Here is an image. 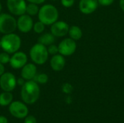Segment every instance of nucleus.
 Here are the masks:
<instances>
[{
  "mask_svg": "<svg viewBox=\"0 0 124 123\" xmlns=\"http://www.w3.org/2000/svg\"><path fill=\"white\" fill-rule=\"evenodd\" d=\"M20 96L25 104H34L40 96V88L39 84L33 80H26L21 86Z\"/></svg>",
  "mask_w": 124,
  "mask_h": 123,
  "instance_id": "obj_1",
  "label": "nucleus"
},
{
  "mask_svg": "<svg viewBox=\"0 0 124 123\" xmlns=\"http://www.w3.org/2000/svg\"><path fill=\"white\" fill-rule=\"evenodd\" d=\"M39 20L45 25H51L58 20L59 12L56 7L51 4H46L39 8L38 13Z\"/></svg>",
  "mask_w": 124,
  "mask_h": 123,
  "instance_id": "obj_2",
  "label": "nucleus"
},
{
  "mask_svg": "<svg viewBox=\"0 0 124 123\" xmlns=\"http://www.w3.org/2000/svg\"><path fill=\"white\" fill-rule=\"evenodd\" d=\"M1 40V49L9 54L19 51L21 46V38L20 37L15 33H11L4 34Z\"/></svg>",
  "mask_w": 124,
  "mask_h": 123,
  "instance_id": "obj_3",
  "label": "nucleus"
},
{
  "mask_svg": "<svg viewBox=\"0 0 124 123\" xmlns=\"http://www.w3.org/2000/svg\"><path fill=\"white\" fill-rule=\"evenodd\" d=\"M47 47L41 43H36L32 46L29 51V56L32 62L38 65H44L49 58Z\"/></svg>",
  "mask_w": 124,
  "mask_h": 123,
  "instance_id": "obj_4",
  "label": "nucleus"
},
{
  "mask_svg": "<svg viewBox=\"0 0 124 123\" xmlns=\"http://www.w3.org/2000/svg\"><path fill=\"white\" fill-rule=\"evenodd\" d=\"M17 29V20L12 14L0 13V33H14Z\"/></svg>",
  "mask_w": 124,
  "mask_h": 123,
  "instance_id": "obj_5",
  "label": "nucleus"
},
{
  "mask_svg": "<svg viewBox=\"0 0 124 123\" xmlns=\"http://www.w3.org/2000/svg\"><path fill=\"white\" fill-rule=\"evenodd\" d=\"M17 86V78L15 75L9 72H4L0 76V88L4 91L12 92Z\"/></svg>",
  "mask_w": 124,
  "mask_h": 123,
  "instance_id": "obj_6",
  "label": "nucleus"
},
{
  "mask_svg": "<svg viewBox=\"0 0 124 123\" xmlns=\"http://www.w3.org/2000/svg\"><path fill=\"white\" fill-rule=\"evenodd\" d=\"M9 111L13 117L19 119L25 118L28 114V109L27 106L19 101H12L9 104Z\"/></svg>",
  "mask_w": 124,
  "mask_h": 123,
  "instance_id": "obj_7",
  "label": "nucleus"
},
{
  "mask_svg": "<svg viewBox=\"0 0 124 123\" xmlns=\"http://www.w3.org/2000/svg\"><path fill=\"white\" fill-rule=\"evenodd\" d=\"M76 41L70 38H67L63 39L58 45L59 54L64 57H68L73 54L76 50Z\"/></svg>",
  "mask_w": 124,
  "mask_h": 123,
  "instance_id": "obj_8",
  "label": "nucleus"
},
{
  "mask_svg": "<svg viewBox=\"0 0 124 123\" xmlns=\"http://www.w3.org/2000/svg\"><path fill=\"white\" fill-rule=\"evenodd\" d=\"M26 0H7V7L9 12L16 16L25 14Z\"/></svg>",
  "mask_w": 124,
  "mask_h": 123,
  "instance_id": "obj_9",
  "label": "nucleus"
},
{
  "mask_svg": "<svg viewBox=\"0 0 124 123\" xmlns=\"http://www.w3.org/2000/svg\"><path fill=\"white\" fill-rule=\"evenodd\" d=\"M33 23L34 22L31 16L27 14H23L20 15L17 20V28L20 32L27 33L33 30Z\"/></svg>",
  "mask_w": 124,
  "mask_h": 123,
  "instance_id": "obj_10",
  "label": "nucleus"
},
{
  "mask_svg": "<svg viewBox=\"0 0 124 123\" xmlns=\"http://www.w3.org/2000/svg\"><path fill=\"white\" fill-rule=\"evenodd\" d=\"M28 63V56L23 51H17L12 54L9 60V65L12 68L17 70L21 69Z\"/></svg>",
  "mask_w": 124,
  "mask_h": 123,
  "instance_id": "obj_11",
  "label": "nucleus"
},
{
  "mask_svg": "<svg viewBox=\"0 0 124 123\" xmlns=\"http://www.w3.org/2000/svg\"><path fill=\"white\" fill-rule=\"evenodd\" d=\"M69 28V25L66 22L57 20L52 25H51L50 32L55 37L60 38L66 36L68 33Z\"/></svg>",
  "mask_w": 124,
  "mask_h": 123,
  "instance_id": "obj_12",
  "label": "nucleus"
},
{
  "mask_svg": "<svg viewBox=\"0 0 124 123\" xmlns=\"http://www.w3.org/2000/svg\"><path fill=\"white\" fill-rule=\"evenodd\" d=\"M97 0H80L78 7L80 11L85 14L93 13L98 7Z\"/></svg>",
  "mask_w": 124,
  "mask_h": 123,
  "instance_id": "obj_13",
  "label": "nucleus"
},
{
  "mask_svg": "<svg viewBox=\"0 0 124 123\" xmlns=\"http://www.w3.org/2000/svg\"><path fill=\"white\" fill-rule=\"evenodd\" d=\"M37 74V67L34 63H27L21 68L20 75L25 80H33Z\"/></svg>",
  "mask_w": 124,
  "mask_h": 123,
  "instance_id": "obj_14",
  "label": "nucleus"
},
{
  "mask_svg": "<svg viewBox=\"0 0 124 123\" xmlns=\"http://www.w3.org/2000/svg\"><path fill=\"white\" fill-rule=\"evenodd\" d=\"M51 68L55 72H60L63 70L65 66V59L60 54L53 55L49 61Z\"/></svg>",
  "mask_w": 124,
  "mask_h": 123,
  "instance_id": "obj_15",
  "label": "nucleus"
},
{
  "mask_svg": "<svg viewBox=\"0 0 124 123\" xmlns=\"http://www.w3.org/2000/svg\"><path fill=\"white\" fill-rule=\"evenodd\" d=\"M55 41V36L50 33H41L38 38V43L43 44L45 46H48L52 43H54Z\"/></svg>",
  "mask_w": 124,
  "mask_h": 123,
  "instance_id": "obj_16",
  "label": "nucleus"
},
{
  "mask_svg": "<svg viewBox=\"0 0 124 123\" xmlns=\"http://www.w3.org/2000/svg\"><path fill=\"white\" fill-rule=\"evenodd\" d=\"M70 36V38H72L74 41H78L79 39L81 38L83 33L81 29L76 25H73L71 27L69 28V30H68V33Z\"/></svg>",
  "mask_w": 124,
  "mask_h": 123,
  "instance_id": "obj_17",
  "label": "nucleus"
},
{
  "mask_svg": "<svg viewBox=\"0 0 124 123\" xmlns=\"http://www.w3.org/2000/svg\"><path fill=\"white\" fill-rule=\"evenodd\" d=\"M13 100V95L9 91H3L0 94V105L5 107L9 105Z\"/></svg>",
  "mask_w": 124,
  "mask_h": 123,
  "instance_id": "obj_18",
  "label": "nucleus"
},
{
  "mask_svg": "<svg viewBox=\"0 0 124 123\" xmlns=\"http://www.w3.org/2000/svg\"><path fill=\"white\" fill-rule=\"evenodd\" d=\"M39 7L36 4L33 3H28L26 5V9H25V14L30 15V16H34L38 14L39 11Z\"/></svg>",
  "mask_w": 124,
  "mask_h": 123,
  "instance_id": "obj_19",
  "label": "nucleus"
},
{
  "mask_svg": "<svg viewBox=\"0 0 124 123\" xmlns=\"http://www.w3.org/2000/svg\"><path fill=\"white\" fill-rule=\"evenodd\" d=\"M49 77L46 73H39L36 74L33 80H35L38 84H45L48 82Z\"/></svg>",
  "mask_w": 124,
  "mask_h": 123,
  "instance_id": "obj_20",
  "label": "nucleus"
},
{
  "mask_svg": "<svg viewBox=\"0 0 124 123\" xmlns=\"http://www.w3.org/2000/svg\"><path fill=\"white\" fill-rule=\"evenodd\" d=\"M45 27H46V25L43 22H41V21L39 20V21L36 22L35 23H33V31L36 33H37V34H41L44 31Z\"/></svg>",
  "mask_w": 124,
  "mask_h": 123,
  "instance_id": "obj_21",
  "label": "nucleus"
},
{
  "mask_svg": "<svg viewBox=\"0 0 124 123\" xmlns=\"http://www.w3.org/2000/svg\"><path fill=\"white\" fill-rule=\"evenodd\" d=\"M10 57L11 56L9 55V54H8L5 51L0 53V63H1L3 65L8 64L10 60Z\"/></svg>",
  "mask_w": 124,
  "mask_h": 123,
  "instance_id": "obj_22",
  "label": "nucleus"
},
{
  "mask_svg": "<svg viewBox=\"0 0 124 123\" xmlns=\"http://www.w3.org/2000/svg\"><path fill=\"white\" fill-rule=\"evenodd\" d=\"M46 47H47V51H48L49 54L53 56V55H55L57 54H59L58 46L52 43V44H51V45H49V46H48Z\"/></svg>",
  "mask_w": 124,
  "mask_h": 123,
  "instance_id": "obj_23",
  "label": "nucleus"
},
{
  "mask_svg": "<svg viewBox=\"0 0 124 123\" xmlns=\"http://www.w3.org/2000/svg\"><path fill=\"white\" fill-rule=\"evenodd\" d=\"M62 90L65 94H70L73 91V86L70 83H65L62 86Z\"/></svg>",
  "mask_w": 124,
  "mask_h": 123,
  "instance_id": "obj_24",
  "label": "nucleus"
},
{
  "mask_svg": "<svg viewBox=\"0 0 124 123\" xmlns=\"http://www.w3.org/2000/svg\"><path fill=\"white\" fill-rule=\"evenodd\" d=\"M60 1L61 4L66 8L71 7L75 3V0H61Z\"/></svg>",
  "mask_w": 124,
  "mask_h": 123,
  "instance_id": "obj_25",
  "label": "nucleus"
},
{
  "mask_svg": "<svg viewBox=\"0 0 124 123\" xmlns=\"http://www.w3.org/2000/svg\"><path fill=\"white\" fill-rule=\"evenodd\" d=\"M24 123H36V119L35 117L32 115H29V116L27 115L25 117Z\"/></svg>",
  "mask_w": 124,
  "mask_h": 123,
  "instance_id": "obj_26",
  "label": "nucleus"
},
{
  "mask_svg": "<svg viewBox=\"0 0 124 123\" xmlns=\"http://www.w3.org/2000/svg\"><path fill=\"white\" fill-rule=\"evenodd\" d=\"M97 1L99 4L102 6H110L114 2V0H97Z\"/></svg>",
  "mask_w": 124,
  "mask_h": 123,
  "instance_id": "obj_27",
  "label": "nucleus"
},
{
  "mask_svg": "<svg viewBox=\"0 0 124 123\" xmlns=\"http://www.w3.org/2000/svg\"><path fill=\"white\" fill-rule=\"evenodd\" d=\"M28 1L29 3H33V4H41L44 2H45L46 0H26Z\"/></svg>",
  "mask_w": 124,
  "mask_h": 123,
  "instance_id": "obj_28",
  "label": "nucleus"
},
{
  "mask_svg": "<svg viewBox=\"0 0 124 123\" xmlns=\"http://www.w3.org/2000/svg\"><path fill=\"white\" fill-rule=\"evenodd\" d=\"M25 80L23 79L22 77L17 79V84L19 85V86H22L25 83Z\"/></svg>",
  "mask_w": 124,
  "mask_h": 123,
  "instance_id": "obj_29",
  "label": "nucleus"
},
{
  "mask_svg": "<svg viewBox=\"0 0 124 123\" xmlns=\"http://www.w3.org/2000/svg\"><path fill=\"white\" fill-rule=\"evenodd\" d=\"M4 70H5L4 65H3V64L0 63V76H1L4 72H4Z\"/></svg>",
  "mask_w": 124,
  "mask_h": 123,
  "instance_id": "obj_30",
  "label": "nucleus"
},
{
  "mask_svg": "<svg viewBox=\"0 0 124 123\" xmlns=\"http://www.w3.org/2000/svg\"><path fill=\"white\" fill-rule=\"evenodd\" d=\"M8 120L6 117L4 116H0V123H7Z\"/></svg>",
  "mask_w": 124,
  "mask_h": 123,
  "instance_id": "obj_31",
  "label": "nucleus"
},
{
  "mask_svg": "<svg viewBox=\"0 0 124 123\" xmlns=\"http://www.w3.org/2000/svg\"><path fill=\"white\" fill-rule=\"evenodd\" d=\"M119 4H120V7L121 8V9L124 12V0H120Z\"/></svg>",
  "mask_w": 124,
  "mask_h": 123,
  "instance_id": "obj_32",
  "label": "nucleus"
},
{
  "mask_svg": "<svg viewBox=\"0 0 124 123\" xmlns=\"http://www.w3.org/2000/svg\"><path fill=\"white\" fill-rule=\"evenodd\" d=\"M1 9H2V5H1V3L0 2V13L1 12Z\"/></svg>",
  "mask_w": 124,
  "mask_h": 123,
  "instance_id": "obj_33",
  "label": "nucleus"
},
{
  "mask_svg": "<svg viewBox=\"0 0 124 123\" xmlns=\"http://www.w3.org/2000/svg\"><path fill=\"white\" fill-rule=\"evenodd\" d=\"M0 49H1V40H0Z\"/></svg>",
  "mask_w": 124,
  "mask_h": 123,
  "instance_id": "obj_34",
  "label": "nucleus"
},
{
  "mask_svg": "<svg viewBox=\"0 0 124 123\" xmlns=\"http://www.w3.org/2000/svg\"><path fill=\"white\" fill-rule=\"evenodd\" d=\"M52 1H57V0H52Z\"/></svg>",
  "mask_w": 124,
  "mask_h": 123,
  "instance_id": "obj_35",
  "label": "nucleus"
}]
</instances>
